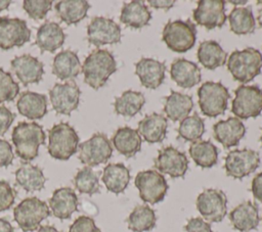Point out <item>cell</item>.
<instances>
[{"instance_id": "6da1fadb", "label": "cell", "mask_w": 262, "mask_h": 232, "mask_svg": "<svg viewBox=\"0 0 262 232\" xmlns=\"http://www.w3.org/2000/svg\"><path fill=\"white\" fill-rule=\"evenodd\" d=\"M117 71V62L114 55L106 49L92 51L84 60L82 72L84 82L94 90H98Z\"/></svg>"}, {"instance_id": "7a4b0ae2", "label": "cell", "mask_w": 262, "mask_h": 232, "mask_svg": "<svg viewBox=\"0 0 262 232\" xmlns=\"http://www.w3.org/2000/svg\"><path fill=\"white\" fill-rule=\"evenodd\" d=\"M45 133L42 126L35 122H20L11 134L16 155L25 160L35 159L39 153V146L45 143Z\"/></svg>"}, {"instance_id": "3957f363", "label": "cell", "mask_w": 262, "mask_h": 232, "mask_svg": "<svg viewBox=\"0 0 262 232\" xmlns=\"http://www.w3.org/2000/svg\"><path fill=\"white\" fill-rule=\"evenodd\" d=\"M227 68L235 81L246 84L261 73L262 54L253 47L235 50L228 58Z\"/></svg>"}, {"instance_id": "277c9868", "label": "cell", "mask_w": 262, "mask_h": 232, "mask_svg": "<svg viewBox=\"0 0 262 232\" xmlns=\"http://www.w3.org/2000/svg\"><path fill=\"white\" fill-rule=\"evenodd\" d=\"M48 153L58 160H68L76 153L79 146V136L68 123L54 125L48 131Z\"/></svg>"}, {"instance_id": "5b68a950", "label": "cell", "mask_w": 262, "mask_h": 232, "mask_svg": "<svg viewBox=\"0 0 262 232\" xmlns=\"http://www.w3.org/2000/svg\"><path fill=\"white\" fill-rule=\"evenodd\" d=\"M162 39L172 51L184 53L191 49L195 43V25L190 19L168 21L163 29Z\"/></svg>"}, {"instance_id": "8992f818", "label": "cell", "mask_w": 262, "mask_h": 232, "mask_svg": "<svg viewBox=\"0 0 262 232\" xmlns=\"http://www.w3.org/2000/svg\"><path fill=\"white\" fill-rule=\"evenodd\" d=\"M50 214L47 203L35 196L23 199L13 210L14 221L24 232L37 230Z\"/></svg>"}, {"instance_id": "52a82bcc", "label": "cell", "mask_w": 262, "mask_h": 232, "mask_svg": "<svg viewBox=\"0 0 262 232\" xmlns=\"http://www.w3.org/2000/svg\"><path fill=\"white\" fill-rule=\"evenodd\" d=\"M199 105L203 114L216 118L224 113L230 94L220 82H205L198 89Z\"/></svg>"}, {"instance_id": "ba28073f", "label": "cell", "mask_w": 262, "mask_h": 232, "mask_svg": "<svg viewBox=\"0 0 262 232\" xmlns=\"http://www.w3.org/2000/svg\"><path fill=\"white\" fill-rule=\"evenodd\" d=\"M231 111L238 119L257 118L262 111V90L257 85H241L234 91Z\"/></svg>"}, {"instance_id": "9c48e42d", "label": "cell", "mask_w": 262, "mask_h": 232, "mask_svg": "<svg viewBox=\"0 0 262 232\" xmlns=\"http://www.w3.org/2000/svg\"><path fill=\"white\" fill-rule=\"evenodd\" d=\"M134 185L139 191L140 198L150 204L162 201L169 188L163 174L155 170L139 172L135 177Z\"/></svg>"}, {"instance_id": "30bf717a", "label": "cell", "mask_w": 262, "mask_h": 232, "mask_svg": "<svg viewBox=\"0 0 262 232\" xmlns=\"http://www.w3.org/2000/svg\"><path fill=\"white\" fill-rule=\"evenodd\" d=\"M113 154V146L105 134L95 133L79 145V159L87 167L106 163Z\"/></svg>"}, {"instance_id": "8fae6325", "label": "cell", "mask_w": 262, "mask_h": 232, "mask_svg": "<svg viewBox=\"0 0 262 232\" xmlns=\"http://www.w3.org/2000/svg\"><path fill=\"white\" fill-rule=\"evenodd\" d=\"M195 205L206 221L219 223L227 213V197L220 189H205L199 194Z\"/></svg>"}, {"instance_id": "7c38bea8", "label": "cell", "mask_w": 262, "mask_h": 232, "mask_svg": "<svg viewBox=\"0 0 262 232\" xmlns=\"http://www.w3.org/2000/svg\"><path fill=\"white\" fill-rule=\"evenodd\" d=\"M260 165L259 153L253 149H234L227 153L224 161L225 173L228 177L243 179L252 174Z\"/></svg>"}, {"instance_id": "4fadbf2b", "label": "cell", "mask_w": 262, "mask_h": 232, "mask_svg": "<svg viewBox=\"0 0 262 232\" xmlns=\"http://www.w3.org/2000/svg\"><path fill=\"white\" fill-rule=\"evenodd\" d=\"M31 34L26 20L17 17H0V49L21 47L30 41Z\"/></svg>"}, {"instance_id": "5bb4252c", "label": "cell", "mask_w": 262, "mask_h": 232, "mask_svg": "<svg viewBox=\"0 0 262 232\" xmlns=\"http://www.w3.org/2000/svg\"><path fill=\"white\" fill-rule=\"evenodd\" d=\"M81 91L79 86L74 82L63 84L56 83L49 91V98L52 108L56 113L70 115L72 111L78 108Z\"/></svg>"}, {"instance_id": "9a60e30c", "label": "cell", "mask_w": 262, "mask_h": 232, "mask_svg": "<svg viewBox=\"0 0 262 232\" xmlns=\"http://www.w3.org/2000/svg\"><path fill=\"white\" fill-rule=\"evenodd\" d=\"M121 28L111 18L95 16L87 26V40L94 46L117 44L121 41Z\"/></svg>"}, {"instance_id": "2e32d148", "label": "cell", "mask_w": 262, "mask_h": 232, "mask_svg": "<svg viewBox=\"0 0 262 232\" xmlns=\"http://www.w3.org/2000/svg\"><path fill=\"white\" fill-rule=\"evenodd\" d=\"M155 168L161 174H167L171 178H180L188 169V159L184 152L173 146H167L159 151L155 158Z\"/></svg>"}, {"instance_id": "e0dca14e", "label": "cell", "mask_w": 262, "mask_h": 232, "mask_svg": "<svg viewBox=\"0 0 262 232\" xmlns=\"http://www.w3.org/2000/svg\"><path fill=\"white\" fill-rule=\"evenodd\" d=\"M194 21L208 30L221 28L225 20V2L223 0H201L192 11Z\"/></svg>"}, {"instance_id": "ac0fdd59", "label": "cell", "mask_w": 262, "mask_h": 232, "mask_svg": "<svg viewBox=\"0 0 262 232\" xmlns=\"http://www.w3.org/2000/svg\"><path fill=\"white\" fill-rule=\"evenodd\" d=\"M10 66L19 82L24 86L37 84L42 80L44 64L37 57L30 54H23L10 61Z\"/></svg>"}, {"instance_id": "d6986e66", "label": "cell", "mask_w": 262, "mask_h": 232, "mask_svg": "<svg viewBox=\"0 0 262 232\" xmlns=\"http://www.w3.org/2000/svg\"><path fill=\"white\" fill-rule=\"evenodd\" d=\"M215 139L225 148L236 146L246 134V128L242 120L236 117H230L227 120H221L213 126Z\"/></svg>"}, {"instance_id": "ffe728a7", "label": "cell", "mask_w": 262, "mask_h": 232, "mask_svg": "<svg viewBox=\"0 0 262 232\" xmlns=\"http://www.w3.org/2000/svg\"><path fill=\"white\" fill-rule=\"evenodd\" d=\"M166 64L154 58H141L135 64V74L138 76L143 87L157 89L165 79Z\"/></svg>"}, {"instance_id": "44dd1931", "label": "cell", "mask_w": 262, "mask_h": 232, "mask_svg": "<svg viewBox=\"0 0 262 232\" xmlns=\"http://www.w3.org/2000/svg\"><path fill=\"white\" fill-rule=\"evenodd\" d=\"M49 206L54 217L66 220L78 210V196L70 187H61L53 191Z\"/></svg>"}, {"instance_id": "7402d4cb", "label": "cell", "mask_w": 262, "mask_h": 232, "mask_svg": "<svg viewBox=\"0 0 262 232\" xmlns=\"http://www.w3.org/2000/svg\"><path fill=\"white\" fill-rule=\"evenodd\" d=\"M229 220L232 227L241 232H249L254 230L259 225V210L258 206L250 201H244L236 205L229 213Z\"/></svg>"}, {"instance_id": "603a6c76", "label": "cell", "mask_w": 262, "mask_h": 232, "mask_svg": "<svg viewBox=\"0 0 262 232\" xmlns=\"http://www.w3.org/2000/svg\"><path fill=\"white\" fill-rule=\"evenodd\" d=\"M172 80L181 88H191L202 80L201 69L196 63L185 58L175 59L170 68Z\"/></svg>"}, {"instance_id": "cb8c5ba5", "label": "cell", "mask_w": 262, "mask_h": 232, "mask_svg": "<svg viewBox=\"0 0 262 232\" xmlns=\"http://www.w3.org/2000/svg\"><path fill=\"white\" fill-rule=\"evenodd\" d=\"M64 40L66 34L61 27L55 21H46L38 28L35 44L41 53L45 51L53 53L63 45Z\"/></svg>"}, {"instance_id": "d4e9b609", "label": "cell", "mask_w": 262, "mask_h": 232, "mask_svg": "<svg viewBox=\"0 0 262 232\" xmlns=\"http://www.w3.org/2000/svg\"><path fill=\"white\" fill-rule=\"evenodd\" d=\"M18 112L29 120L42 119L47 113V97L37 92L26 91L16 102Z\"/></svg>"}, {"instance_id": "484cf974", "label": "cell", "mask_w": 262, "mask_h": 232, "mask_svg": "<svg viewBox=\"0 0 262 232\" xmlns=\"http://www.w3.org/2000/svg\"><path fill=\"white\" fill-rule=\"evenodd\" d=\"M81 71L80 59L77 53L72 50H62L53 58L52 74L61 81L75 79Z\"/></svg>"}, {"instance_id": "4316f807", "label": "cell", "mask_w": 262, "mask_h": 232, "mask_svg": "<svg viewBox=\"0 0 262 232\" xmlns=\"http://www.w3.org/2000/svg\"><path fill=\"white\" fill-rule=\"evenodd\" d=\"M167 119L158 112H152L144 117L138 123V133L148 143L162 142L167 134Z\"/></svg>"}, {"instance_id": "83f0119b", "label": "cell", "mask_w": 262, "mask_h": 232, "mask_svg": "<svg viewBox=\"0 0 262 232\" xmlns=\"http://www.w3.org/2000/svg\"><path fill=\"white\" fill-rule=\"evenodd\" d=\"M151 12L144 2L135 0L125 3L121 10L120 21L132 29H141L149 24Z\"/></svg>"}, {"instance_id": "f1b7e54d", "label": "cell", "mask_w": 262, "mask_h": 232, "mask_svg": "<svg viewBox=\"0 0 262 232\" xmlns=\"http://www.w3.org/2000/svg\"><path fill=\"white\" fill-rule=\"evenodd\" d=\"M115 148L126 157H132L141 149V136L130 127L119 128L112 139Z\"/></svg>"}, {"instance_id": "f546056e", "label": "cell", "mask_w": 262, "mask_h": 232, "mask_svg": "<svg viewBox=\"0 0 262 232\" xmlns=\"http://www.w3.org/2000/svg\"><path fill=\"white\" fill-rule=\"evenodd\" d=\"M102 182L110 192L119 194L125 191L130 181V171L124 164H108L102 173Z\"/></svg>"}, {"instance_id": "4dcf8cb0", "label": "cell", "mask_w": 262, "mask_h": 232, "mask_svg": "<svg viewBox=\"0 0 262 232\" xmlns=\"http://www.w3.org/2000/svg\"><path fill=\"white\" fill-rule=\"evenodd\" d=\"M164 112L169 120L173 122L182 121L188 117L193 107L191 96L176 91H171L166 98Z\"/></svg>"}, {"instance_id": "1f68e13d", "label": "cell", "mask_w": 262, "mask_h": 232, "mask_svg": "<svg viewBox=\"0 0 262 232\" xmlns=\"http://www.w3.org/2000/svg\"><path fill=\"white\" fill-rule=\"evenodd\" d=\"M15 182L27 192L40 191L44 188L46 178L43 171L29 163H23L15 171Z\"/></svg>"}, {"instance_id": "d6a6232c", "label": "cell", "mask_w": 262, "mask_h": 232, "mask_svg": "<svg viewBox=\"0 0 262 232\" xmlns=\"http://www.w3.org/2000/svg\"><path fill=\"white\" fill-rule=\"evenodd\" d=\"M54 8L58 18L70 26L86 17L90 4L86 0H61L55 4Z\"/></svg>"}, {"instance_id": "836d02e7", "label": "cell", "mask_w": 262, "mask_h": 232, "mask_svg": "<svg viewBox=\"0 0 262 232\" xmlns=\"http://www.w3.org/2000/svg\"><path fill=\"white\" fill-rule=\"evenodd\" d=\"M198 59L207 69H215L226 62L227 53L220 44L214 40H207L200 44L198 48Z\"/></svg>"}, {"instance_id": "e575fe53", "label": "cell", "mask_w": 262, "mask_h": 232, "mask_svg": "<svg viewBox=\"0 0 262 232\" xmlns=\"http://www.w3.org/2000/svg\"><path fill=\"white\" fill-rule=\"evenodd\" d=\"M188 152L194 164L203 169L212 168L218 161V148L211 141L192 142Z\"/></svg>"}, {"instance_id": "d590c367", "label": "cell", "mask_w": 262, "mask_h": 232, "mask_svg": "<svg viewBox=\"0 0 262 232\" xmlns=\"http://www.w3.org/2000/svg\"><path fill=\"white\" fill-rule=\"evenodd\" d=\"M157 217L155 211L146 205L140 204L133 208L127 218L128 228L133 232H147L155 228Z\"/></svg>"}, {"instance_id": "8d00e7d4", "label": "cell", "mask_w": 262, "mask_h": 232, "mask_svg": "<svg viewBox=\"0 0 262 232\" xmlns=\"http://www.w3.org/2000/svg\"><path fill=\"white\" fill-rule=\"evenodd\" d=\"M145 103L144 95L139 91L127 90L117 97L114 102L115 111L123 117H134L138 113Z\"/></svg>"}, {"instance_id": "74e56055", "label": "cell", "mask_w": 262, "mask_h": 232, "mask_svg": "<svg viewBox=\"0 0 262 232\" xmlns=\"http://www.w3.org/2000/svg\"><path fill=\"white\" fill-rule=\"evenodd\" d=\"M228 20L231 32L236 35L251 34L256 29V21L250 6L234 7L228 15Z\"/></svg>"}, {"instance_id": "f35d334b", "label": "cell", "mask_w": 262, "mask_h": 232, "mask_svg": "<svg viewBox=\"0 0 262 232\" xmlns=\"http://www.w3.org/2000/svg\"><path fill=\"white\" fill-rule=\"evenodd\" d=\"M74 185L80 193L93 195L100 190L98 173L93 171L90 167L80 169L74 177Z\"/></svg>"}, {"instance_id": "ab89813d", "label": "cell", "mask_w": 262, "mask_h": 232, "mask_svg": "<svg viewBox=\"0 0 262 232\" xmlns=\"http://www.w3.org/2000/svg\"><path fill=\"white\" fill-rule=\"evenodd\" d=\"M205 133V123L200 115L194 112L192 115H188L180 122L178 128V135L180 138L195 142Z\"/></svg>"}, {"instance_id": "60d3db41", "label": "cell", "mask_w": 262, "mask_h": 232, "mask_svg": "<svg viewBox=\"0 0 262 232\" xmlns=\"http://www.w3.org/2000/svg\"><path fill=\"white\" fill-rule=\"evenodd\" d=\"M18 93V84L12 79L10 73H7L0 67V103L14 100Z\"/></svg>"}, {"instance_id": "b9f144b4", "label": "cell", "mask_w": 262, "mask_h": 232, "mask_svg": "<svg viewBox=\"0 0 262 232\" xmlns=\"http://www.w3.org/2000/svg\"><path fill=\"white\" fill-rule=\"evenodd\" d=\"M52 1L50 0H25L23 8L28 13L29 17L39 20L45 18L48 11L51 9Z\"/></svg>"}, {"instance_id": "7bdbcfd3", "label": "cell", "mask_w": 262, "mask_h": 232, "mask_svg": "<svg viewBox=\"0 0 262 232\" xmlns=\"http://www.w3.org/2000/svg\"><path fill=\"white\" fill-rule=\"evenodd\" d=\"M15 199V191L7 181L0 180V212L9 210Z\"/></svg>"}, {"instance_id": "ee69618b", "label": "cell", "mask_w": 262, "mask_h": 232, "mask_svg": "<svg viewBox=\"0 0 262 232\" xmlns=\"http://www.w3.org/2000/svg\"><path fill=\"white\" fill-rule=\"evenodd\" d=\"M69 232H101V231L95 225V222L92 218L87 216H80L70 226Z\"/></svg>"}, {"instance_id": "f6af8a7d", "label": "cell", "mask_w": 262, "mask_h": 232, "mask_svg": "<svg viewBox=\"0 0 262 232\" xmlns=\"http://www.w3.org/2000/svg\"><path fill=\"white\" fill-rule=\"evenodd\" d=\"M14 158L11 144L4 140L0 139V168L8 167L12 164Z\"/></svg>"}, {"instance_id": "bcb514c9", "label": "cell", "mask_w": 262, "mask_h": 232, "mask_svg": "<svg viewBox=\"0 0 262 232\" xmlns=\"http://www.w3.org/2000/svg\"><path fill=\"white\" fill-rule=\"evenodd\" d=\"M186 232H213L209 223L202 218H191L184 226Z\"/></svg>"}, {"instance_id": "7dc6e473", "label": "cell", "mask_w": 262, "mask_h": 232, "mask_svg": "<svg viewBox=\"0 0 262 232\" xmlns=\"http://www.w3.org/2000/svg\"><path fill=\"white\" fill-rule=\"evenodd\" d=\"M15 119V113L4 105H0V136H3Z\"/></svg>"}, {"instance_id": "c3c4849f", "label": "cell", "mask_w": 262, "mask_h": 232, "mask_svg": "<svg viewBox=\"0 0 262 232\" xmlns=\"http://www.w3.org/2000/svg\"><path fill=\"white\" fill-rule=\"evenodd\" d=\"M251 191L253 196L260 202H262V172L257 174L253 180L251 185Z\"/></svg>"}, {"instance_id": "681fc988", "label": "cell", "mask_w": 262, "mask_h": 232, "mask_svg": "<svg viewBox=\"0 0 262 232\" xmlns=\"http://www.w3.org/2000/svg\"><path fill=\"white\" fill-rule=\"evenodd\" d=\"M148 3L151 7H155V8H164V9H168V8H171L174 4H175V1H168V0H160V1H155V0H148Z\"/></svg>"}, {"instance_id": "f907efd6", "label": "cell", "mask_w": 262, "mask_h": 232, "mask_svg": "<svg viewBox=\"0 0 262 232\" xmlns=\"http://www.w3.org/2000/svg\"><path fill=\"white\" fill-rule=\"evenodd\" d=\"M0 232H14L12 225L5 218H0Z\"/></svg>"}, {"instance_id": "816d5d0a", "label": "cell", "mask_w": 262, "mask_h": 232, "mask_svg": "<svg viewBox=\"0 0 262 232\" xmlns=\"http://www.w3.org/2000/svg\"><path fill=\"white\" fill-rule=\"evenodd\" d=\"M37 232H60L58 231L55 227L53 226H49V225H45V226H41L39 227Z\"/></svg>"}, {"instance_id": "f5cc1de1", "label": "cell", "mask_w": 262, "mask_h": 232, "mask_svg": "<svg viewBox=\"0 0 262 232\" xmlns=\"http://www.w3.org/2000/svg\"><path fill=\"white\" fill-rule=\"evenodd\" d=\"M10 3H11V1H9V0H1L0 1V11L3 10V9L8 8Z\"/></svg>"}, {"instance_id": "db71d44e", "label": "cell", "mask_w": 262, "mask_h": 232, "mask_svg": "<svg viewBox=\"0 0 262 232\" xmlns=\"http://www.w3.org/2000/svg\"><path fill=\"white\" fill-rule=\"evenodd\" d=\"M257 20H258L259 27L262 29V8L259 10V13H258V16H257Z\"/></svg>"}, {"instance_id": "11a10c76", "label": "cell", "mask_w": 262, "mask_h": 232, "mask_svg": "<svg viewBox=\"0 0 262 232\" xmlns=\"http://www.w3.org/2000/svg\"><path fill=\"white\" fill-rule=\"evenodd\" d=\"M229 2L233 4H245L247 1H229Z\"/></svg>"}, {"instance_id": "9f6ffc18", "label": "cell", "mask_w": 262, "mask_h": 232, "mask_svg": "<svg viewBox=\"0 0 262 232\" xmlns=\"http://www.w3.org/2000/svg\"><path fill=\"white\" fill-rule=\"evenodd\" d=\"M261 131H262V129H261ZM260 142H261V144H262V133H261V136H260Z\"/></svg>"}]
</instances>
